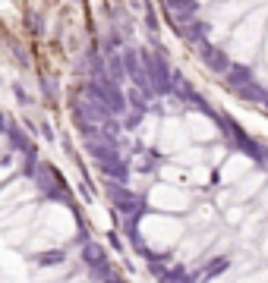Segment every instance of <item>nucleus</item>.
Listing matches in <instances>:
<instances>
[{
  "label": "nucleus",
  "mask_w": 268,
  "mask_h": 283,
  "mask_svg": "<svg viewBox=\"0 0 268 283\" xmlns=\"http://www.w3.org/2000/svg\"><path fill=\"white\" fill-rule=\"evenodd\" d=\"M205 63L215 69V73H227L230 69V63H227V57L221 54V51H215V47H205Z\"/></svg>",
  "instance_id": "nucleus-1"
},
{
  "label": "nucleus",
  "mask_w": 268,
  "mask_h": 283,
  "mask_svg": "<svg viewBox=\"0 0 268 283\" xmlns=\"http://www.w3.org/2000/svg\"><path fill=\"white\" fill-rule=\"evenodd\" d=\"M249 79V73H246V69H230V73H227V82H230V85H243V82H246Z\"/></svg>",
  "instance_id": "nucleus-2"
},
{
  "label": "nucleus",
  "mask_w": 268,
  "mask_h": 283,
  "mask_svg": "<svg viewBox=\"0 0 268 283\" xmlns=\"http://www.w3.org/2000/svg\"><path fill=\"white\" fill-rule=\"evenodd\" d=\"M4 129H7V120H4V113H0V132H4Z\"/></svg>",
  "instance_id": "nucleus-3"
}]
</instances>
